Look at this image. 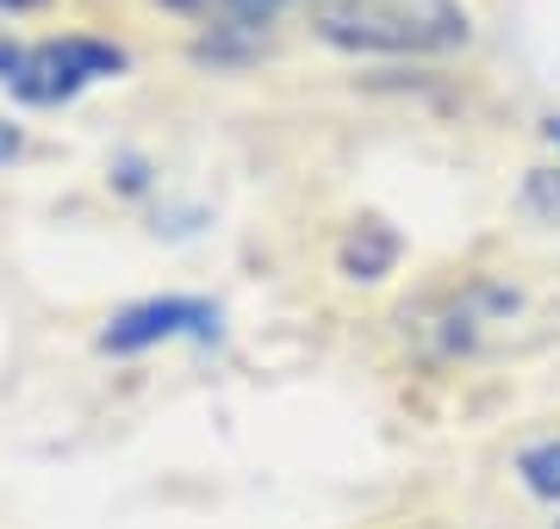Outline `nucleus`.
<instances>
[{
    "label": "nucleus",
    "mask_w": 560,
    "mask_h": 529,
    "mask_svg": "<svg viewBox=\"0 0 560 529\" xmlns=\"http://www.w3.org/2000/svg\"><path fill=\"white\" fill-rule=\"evenodd\" d=\"M548 138H555V143H560V119H548Z\"/></svg>",
    "instance_id": "13"
},
{
    "label": "nucleus",
    "mask_w": 560,
    "mask_h": 529,
    "mask_svg": "<svg viewBox=\"0 0 560 529\" xmlns=\"http://www.w3.org/2000/svg\"><path fill=\"white\" fill-rule=\"evenodd\" d=\"M125 69H131V57L119 44L69 32V38H44L32 50H20V69L7 75V94L20 106H62V101H75L81 87L113 82Z\"/></svg>",
    "instance_id": "2"
},
{
    "label": "nucleus",
    "mask_w": 560,
    "mask_h": 529,
    "mask_svg": "<svg viewBox=\"0 0 560 529\" xmlns=\"http://www.w3.org/2000/svg\"><path fill=\"white\" fill-rule=\"evenodd\" d=\"M38 7H50V0H0V13H38Z\"/></svg>",
    "instance_id": "11"
},
{
    "label": "nucleus",
    "mask_w": 560,
    "mask_h": 529,
    "mask_svg": "<svg viewBox=\"0 0 560 529\" xmlns=\"http://www.w3.org/2000/svg\"><path fill=\"white\" fill-rule=\"evenodd\" d=\"M523 200L536 205L541 219L560 224V168H536V175H529V187H523Z\"/></svg>",
    "instance_id": "7"
},
{
    "label": "nucleus",
    "mask_w": 560,
    "mask_h": 529,
    "mask_svg": "<svg viewBox=\"0 0 560 529\" xmlns=\"http://www.w3.org/2000/svg\"><path fill=\"white\" fill-rule=\"evenodd\" d=\"M219 343V306L194 299V293H162V299H138V306L113 311V325L101 330L106 355H143L156 343Z\"/></svg>",
    "instance_id": "3"
},
{
    "label": "nucleus",
    "mask_w": 560,
    "mask_h": 529,
    "mask_svg": "<svg viewBox=\"0 0 560 529\" xmlns=\"http://www.w3.org/2000/svg\"><path fill=\"white\" fill-rule=\"evenodd\" d=\"M517 473H523V486L536 492V498L560 505V443H529L517 455Z\"/></svg>",
    "instance_id": "5"
},
{
    "label": "nucleus",
    "mask_w": 560,
    "mask_h": 529,
    "mask_svg": "<svg viewBox=\"0 0 560 529\" xmlns=\"http://www.w3.org/2000/svg\"><path fill=\"white\" fill-rule=\"evenodd\" d=\"M20 150H25V131H20L13 119H0V163H13Z\"/></svg>",
    "instance_id": "8"
},
{
    "label": "nucleus",
    "mask_w": 560,
    "mask_h": 529,
    "mask_svg": "<svg viewBox=\"0 0 560 529\" xmlns=\"http://www.w3.org/2000/svg\"><path fill=\"white\" fill-rule=\"evenodd\" d=\"M393 262H399V231H393V224L386 219L349 224V237H342V249H337V268L349 281H386Z\"/></svg>",
    "instance_id": "4"
},
{
    "label": "nucleus",
    "mask_w": 560,
    "mask_h": 529,
    "mask_svg": "<svg viewBox=\"0 0 560 529\" xmlns=\"http://www.w3.org/2000/svg\"><path fill=\"white\" fill-rule=\"evenodd\" d=\"M162 7H219V0H162Z\"/></svg>",
    "instance_id": "12"
},
{
    "label": "nucleus",
    "mask_w": 560,
    "mask_h": 529,
    "mask_svg": "<svg viewBox=\"0 0 560 529\" xmlns=\"http://www.w3.org/2000/svg\"><path fill=\"white\" fill-rule=\"evenodd\" d=\"M312 32L355 57H448L474 38L460 0H324Z\"/></svg>",
    "instance_id": "1"
},
{
    "label": "nucleus",
    "mask_w": 560,
    "mask_h": 529,
    "mask_svg": "<svg viewBox=\"0 0 560 529\" xmlns=\"http://www.w3.org/2000/svg\"><path fill=\"white\" fill-rule=\"evenodd\" d=\"M287 0H219V38H237V32H261Z\"/></svg>",
    "instance_id": "6"
},
{
    "label": "nucleus",
    "mask_w": 560,
    "mask_h": 529,
    "mask_svg": "<svg viewBox=\"0 0 560 529\" xmlns=\"http://www.w3.org/2000/svg\"><path fill=\"white\" fill-rule=\"evenodd\" d=\"M119 187H125V193H143V187H150V175H143L138 156H125V163H119Z\"/></svg>",
    "instance_id": "9"
},
{
    "label": "nucleus",
    "mask_w": 560,
    "mask_h": 529,
    "mask_svg": "<svg viewBox=\"0 0 560 529\" xmlns=\"http://www.w3.org/2000/svg\"><path fill=\"white\" fill-rule=\"evenodd\" d=\"M13 69H20V44H7V38H0V82H7Z\"/></svg>",
    "instance_id": "10"
}]
</instances>
